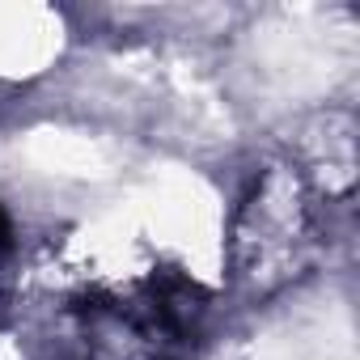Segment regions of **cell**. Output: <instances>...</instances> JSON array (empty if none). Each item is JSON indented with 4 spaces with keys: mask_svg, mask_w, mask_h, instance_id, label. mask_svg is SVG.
<instances>
[{
    "mask_svg": "<svg viewBox=\"0 0 360 360\" xmlns=\"http://www.w3.org/2000/svg\"><path fill=\"white\" fill-rule=\"evenodd\" d=\"M9 246V221H5V212H0V250Z\"/></svg>",
    "mask_w": 360,
    "mask_h": 360,
    "instance_id": "cell-1",
    "label": "cell"
}]
</instances>
